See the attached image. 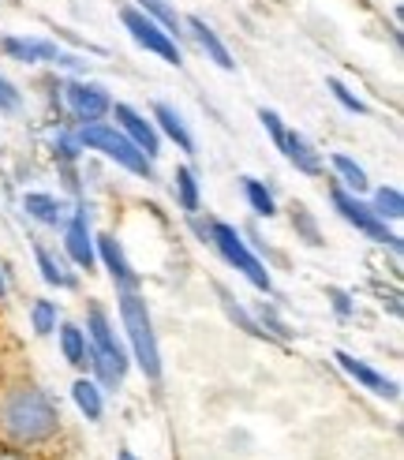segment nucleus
Here are the masks:
<instances>
[{"label":"nucleus","instance_id":"obj_1","mask_svg":"<svg viewBox=\"0 0 404 460\" xmlns=\"http://www.w3.org/2000/svg\"><path fill=\"white\" fill-rule=\"evenodd\" d=\"M60 430L57 404L34 385H15L0 397V434L15 446H41Z\"/></svg>","mask_w":404,"mask_h":460},{"label":"nucleus","instance_id":"obj_2","mask_svg":"<svg viewBox=\"0 0 404 460\" xmlns=\"http://www.w3.org/2000/svg\"><path fill=\"white\" fill-rule=\"evenodd\" d=\"M120 318H124V330H127V341H131L135 363L143 367V375L150 382H157V378H162V352H157L150 311H146V300L139 292H124L120 296Z\"/></svg>","mask_w":404,"mask_h":460},{"label":"nucleus","instance_id":"obj_3","mask_svg":"<svg viewBox=\"0 0 404 460\" xmlns=\"http://www.w3.org/2000/svg\"><path fill=\"white\" fill-rule=\"evenodd\" d=\"M79 143H83V150H98V154H105L109 161H117V165H124L127 172H135V176H154V161L135 146L127 135L120 131V128H109V124H83L79 131Z\"/></svg>","mask_w":404,"mask_h":460},{"label":"nucleus","instance_id":"obj_4","mask_svg":"<svg viewBox=\"0 0 404 460\" xmlns=\"http://www.w3.org/2000/svg\"><path fill=\"white\" fill-rule=\"evenodd\" d=\"M210 247H217L221 251V259L229 262V266H236L247 281H251L259 292H274V281H269V273H266V266L247 251V243L240 240V233L233 225H224V221H210Z\"/></svg>","mask_w":404,"mask_h":460},{"label":"nucleus","instance_id":"obj_5","mask_svg":"<svg viewBox=\"0 0 404 460\" xmlns=\"http://www.w3.org/2000/svg\"><path fill=\"white\" fill-rule=\"evenodd\" d=\"M329 199H333V206H337V214H341L348 225H356L367 240H374V243H390V247L397 251V255H400V236H397V233H390L386 221H382V217H374V210H371L367 202H359L352 191H345V188H341V183H333V188H329Z\"/></svg>","mask_w":404,"mask_h":460},{"label":"nucleus","instance_id":"obj_6","mask_svg":"<svg viewBox=\"0 0 404 460\" xmlns=\"http://www.w3.org/2000/svg\"><path fill=\"white\" fill-rule=\"evenodd\" d=\"M120 19H124L127 34H131L135 41H139L146 53H157L162 60H169V64H176V67L184 64V57H180V45H176L162 27H157V22H154L150 15H143L139 8H124V12H120Z\"/></svg>","mask_w":404,"mask_h":460},{"label":"nucleus","instance_id":"obj_7","mask_svg":"<svg viewBox=\"0 0 404 460\" xmlns=\"http://www.w3.org/2000/svg\"><path fill=\"white\" fill-rule=\"evenodd\" d=\"M64 98H67V105H72L75 120H83V124H101V117H109V109H112L109 94L94 83H67Z\"/></svg>","mask_w":404,"mask_h":460},{"label":"nucleus","instance_id":"obj_8","mask_svg":"<svg viewBox=\"0 0 404 460\" xmlns=\"http://www.w3.org/2000/svg\"><path fill=\"white\" fill-rule=\"evenodd\" d=\"M109 112L117 117V128H120V131L127 135V139H131L135 146H139L150 161H154L157 154H162V135H157V128H154L146 117H139V112H135L131 105H112Z\"/></svg>","mask_w":404,"mask_h":460},{"label":"nucleus","instance_id":"obj_9","mask_svg":"<svg viewBox=\"0 0 404 460\" xmlns=\"http://www.w3.org/2000/svg\"><path fill=\"white\" fill-rule=\"evenodd\" d=\"M333 359H337V367H341L345 375H352L364 389H371L374 397H386V401H397V382H390L386 375H378L374 367H367L364 359H356V356H348V352H333Z\"/></svg>","mask_w":404,"mask_h":460},{"label":"nucleus","instance_id":"obj_10","mask_svg":"<svg viewBox=\"0 0 404 460\" xmlns=\"http://www.w3.org/2000/svg\"><path fill=\"white\" fill-rule=\"evenodd\" d=\"M98 255H101V262L109 266L112 281H117V288H120V292H135V288H139V273H135V270L127 266L124 247L117 243V236L101 233V236H98Z\"/></svg>","mask_w":404,"mask_h":460},{"label":"nucleus","instance_id":"obj_11","mask_svg":"<svg viewBox=\"0 0 404 460\" xmlns=\"http://www.w3.org/2000/svg\"><path fill=\"white\" fill-rule=\"evenodd\" d=\"M64 247H67V255H72L75 266H83V270L94 266V236H90V225H86V210H83V206L72 214V221H67Z\"/></svg>","mask_w":404,"mask_h":460},{"label":"nucleus","instance_id":"obj_12","mask_svg":"<svg viewBox=\"0 0 404 460\" xmlns=\"http://www.w3.org/2000/svg\"><path fill=\"white\" fill-rule=\"evenodd\" d=\"M86 363L94 367V375H98V382L105 389H117L124 382V375H127L124 349H94V344H90V349H86Z\"/></svg>","mask_w":404,"mask_h":460},{"label":"nucleus","instance_id":"obj_13","mask_svg":"<svg viewBox=\"0 0 404 460\" xmlns=\"http://www.w3.org/2000/svg\"><path fill=\"white\" fill-rule=\"evenodd\" d=\"M188 27H191V34H195V41H198V49L206 53L217 67H224V72H233L236 67V60L229 57V49H224V41L214 34V27L202 15H188Z\"/></svg>","mask_w":404,"mask_h":460},{"label":"nucleus","instance_id":"obj_14","mask_svg":"<svg viewBox=\"0 0 404 460\" xmlns=\"http://www.w3.org/2000/svg\"><path fill=\"white\" fill-rule=\"evenodd\" d=\"M281 150H285V157H288L300 172H307V176H322V172H326L319 150H314L300 131H285V146H281Z\"/></svg>","mask_w":404,"mask_h":460},{"label":"nucleus","instance_id":"obj_15","mask_svg":"<svg viewBox=\"0 0 404 460\" xmlns=\"http://www.w3.org/2000/svg\"><path fill=\"white\" fill-rule=\"evenodd\" d=\"M0 49L15 60H27V64H41V60H57V45L45 41V38H4L0 41Z\"/></svg>","mask_w":404,"mask_h":460},{"label":"nucleus","instance_id":"obj_16","mask_svg":"<svg viewBox=\"0 0 404 460\" xmlns=\"http://www.w3.org/2000/svg\"><path fill=\"white\" fill-rule=\"evenodd\" d=\"M154 120L162 124V131L169 135V139L184 150V154H195V139H191V131L184 128V120H180V112L172 109V105H165V102H157L154 105Z\"/></svg>","mask_w":404,"mask_h":460},{"label":"nucleus","instance_id":"obj_17","mask_svg":"<svg viewBox=\"0 0 404 460\" xmlns=\"http://www.w3.org/2000/svg\"><path fill=\"white\" fill-rule=\"evenodd\" d=\"M22 210H27L34 221L49 225V228L64 225V202H60V199H53V195H45V191H31V195H22Z\"/></svg>","mask_w":404,"mask_h":460},{"label":"nucleus","instance_id":"obj_18","mask_svg":"<svg viewBox=\"0 0 404 460\" xmlns=\"http://www.w3.org/2000/svg\"><path fill=\"white\" fill-rule=\"evenodd\" d=\"M139 12L143 15H150L154 22H157V27H162L172 41L180 38V34H184V31H180V27H184V19H180L176 15V8L172 4H165V0H139Z\"/></svg>","mask_w":404,"mask_h":460},{"label":"nucleus","instance_id":"obj_19","mask_svg":"<svg viewBox=\"0 0 404 460\" xmlns=\"http://www.w3.org/2000/svg\"><path fill=\"white\" fill-rule=\"evenodd\" d=\"M86 333H90V341H94V349H120V341H117V333H112L109 318L98 304L86 307Z\"/></svg>","mask_w":404,"mask_h":460},{"label":"nucleus","instance_id":"obj_20","mask_svg":"<svg viewBox=\"0 0 404 460\" xmlns=\"http://www.w3.org/2000/svg\"><path fill=\"white\" fill-rule=\"evenodd\" d=\"M86 349H90L86 333L79 326H72V322H64V326H60V352H64V359L83 371V367H86Z\"/></svg>","mask_w":404,"mask_h":460},{"label":"nucleus","instance_id":"obj_21","mask_svg":"<svg viewBox=\"0 0 404 460\" xmlns=\"http://www.w3.org/2000/svg\"><path fill=\"white\" fill-rule=\"evenodd\" d=\"M34 259H38V270H41V278L45 281H49V285H57V288H75V278H72V273H67L53 255H49V251H45L41 243L34 247Z\"/></svg>","mask_w":404,"mask_h":460},{"label":"nucleus","instance_id":"obj_22","mask_svg":"<svg viewBox=\"0 0 404 460\" xmlns=\"http://www.w3.org/2000/svg\"><path fill=\"white\" fill-rule=\"evenodd\" d=\"M72 397H75V404H79V411L86 420H101V389H98V382L79 378L72 385Z\"/></svg>","mask_w":404,"mask_h":460},{"label":"nucleus","instance_id":"obj_23","mask_svg":"<svg viewBox=\"0 0 404 460\" xmlns=\"http://www.w3.org/2000/svg\"><path fill=\"white\" fill-rule=\"evenodd\" d=\"M371 210H374V217H382V221H400V217H404V195H400L397 188H378Z\"/></svg>","mask_w":404,"mask_h":460},{"label":"nucleus","instance_id":"obj_24","mask_svg":"<svg viewBox=\"0 0 404 460\" xmlns=\"http://www.w3.org/2000/svg\"><path fill=\"white\" fill-rule=\"evenodd\" d=\"M176 195H180V210L184 214H198V183H195V172L184 165L176 169Z\"/></svg>","mask_w":404,"mask_h":460},{"label":"nucleus","instance_id":"obj_25","mask_svg":"<svg viewBox=\"0 0 404 460\" xmlns=\"http://www.w3.org/2000/svg\"><path fill=\"white\" fill-rule=\"evenodd\" d=\"M243 195H247V202H251V210L259 214V217H274L277 214V206H274V195H269L259 180H251V176H243Z\"/></svg>","mask_w":404,"mask_h":460},{"label":"nucleus","instance_id":"obj_26","mask_svg":"<svg viewBox=\"0 0 404 460\" xmlns=\"http://www.w3.org/2000/svg\"><path fill=\"white\" fill-rule=\"evenodd\" d=\"M329 161H333V169H337V176H341V180L348 183V188H352L356 195H359V191H367V172H364V169H359V165H356V161H352L348 154H333Z\"/></svg>","mask_w":404,"mask_h":460},{"label":"nucleus","instance_id":"obj_27","mask_svg":"<svg viewBox=\"0 0 404 460\" xmlns=\"http://www.w3.org/2000/svg\"><path fill=\"white\" fill-rule=\"evenodd\" d=\"M255 322H259V330H262L266 337H277V341H288V337H292V330H288L285 322L277 318V311L269 307V304H259V314H255Z\"/></svg>","mask_w":404,"mask_h":460},{"label":"nucleus","instance_id":"obj_28","mask_svg":"<svg viewBox=\"0 0 404 460\" xmlns=\"http://www.w3.org/2000/svg\"><path fill=\"white\" fill-rule=\"evenodd\" d=\"M31 322H34V333H53L57 330V307H53V300H34V307H31Z\"/></svg>","mask_w":404,"mask_h":460},{"label":"nucleus","instance_id":"obj_29","mask_svg":"<svg viewBox=\"0 0 404 460\" xmlns=\"http://www.w3.org/2000/svg\"><path fill=\"white\" fill-rule=\"evenodd\" d=\"M217 296H221V304H224V311H229V318H233V322H240V330H247V333H255V337H266V333L259 330V322H255L251 314H247V311H243V307H240V304L233 300V296H229V292H224V288H217Z\"/></svg>","mask_w":404,"mask_h":460},{"label":"nucleus","instance_id":"obj_30","mask_svg":"<svg viewBox=\"0 0 404 460\" xmlns=\"http://www.w3.org/2000/svg\"><path fill=\"white\" fill-rule=\"evenodd\" d=\"M292 225L303 233V240L311 243V247H319L322 240H319V225H314V217L307 214V206H300V202H292Z\"/></svg>","mask_w":404,"mask_h":460},{"label":"nucleus","instance_id":"obj_31","mask_svg":"<svg viewBox=\"0 0 404 460\" xmlns=\"http://www.w3.org/2000/svg\"><path fill=\"white\" fill-rule=\"evenodd\" d=\"M326 86H329V94H333L337 102H341V105H345L348 112H356V117H364V112H367V105L359 102V98L352 94V90H348V86H345L341 79H326Z\"/></svg>","mask_w":404,"mask_h":460},{"label":"nucleus","instance_id":"obj_32","mask_svg":"<svg viewBox=\"0 0 404 460\" xmlns=\"http://www.w3.org/2000/svg\"><path fill=\"white\" fill-rule=\"evenodd\" d=\"M79 150H83V143H79V135H72V131H60L57 139H53V154H57L60 161H75Z\"/></svg>","mask_w":404,"mask_h":460},{"label":"nucleus","instance_id":"obj_33","mask_svg":"<svg viewBox=\"0 0 404 460\" xmlns=\"http://www.w3.org/2000/svg\"><path fill=\"white\" fill-rule=\"evenodd\" d=\"M259 120H262V128L269 131V139H274V146L281 150V146H285V124H281V117H277L274 109H262V112H259Z\"/></svg>","mask_w":404,"mask_h":460},{"label":"nucleus","instance_id":"obj_34","mask_svg":"<svg viewBox=\"0 0 404 460\" xmlns=\"http://www.w3.org/2000/svg\"><path fill=\"white\" fill-rule=\"evenodd\" d=\"M0 109H4V112H15L19 109V94H15V86L4 75H0Z\"/></svg>","mask_w":404,"mask_h":460},{"label":"nucleus","instance_id":"obj_35","mask_svg":"<svg viewBox=\"0 0 404 460\" xmlns=\"http://www.w3.org/2000/svg\"><path fill=\"white\" fill-rule=\"evenodd\" d=\"M326 296H329L333 311L341 314V318H348V314H352V300H348V292H341V288H326Z\"/></svg>","mask_w":404,"mask_h":460},{"label":"nucleus","instance_id":"obj_36","mask_svg":"<svg viewBox=\"0 0 404 460\" xmlns=\"http://www.w3.org/2000/svg\"><path fill=\"white\" fill-rule=\"evenodd\" d=\"M117 460H135V453H131V449H120V453H117Z\"/></svg>","mask_w":404,"mask_h":460},{"label":"nucleus","instance_id":"obj_37","mask_svg":"<svg viewBox=\"0 0 404 460\" xmlns=\"http://www.w3.org/2000/svg\"><path fill=\"white\" fill-rule=\"evenodd\" d=\"M4 292H8V285H4V273H0V300H4Z\"/></svg>","mask_w":404,"mask_h":460},{"label":"nucleus","instance_id":"obj_38","mask_svg":"<svg viewBox=\"0 0 404 460\" xmlns=\"http://www.w3.org/2000/svg\"><path fill=\"white\" fill-rule=\"evenodd\" d=\"M0 460H22V456H15V453H0Z\"/></svg>","mask_w":404,"mask_h":460}]
</instances>
